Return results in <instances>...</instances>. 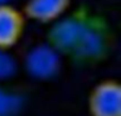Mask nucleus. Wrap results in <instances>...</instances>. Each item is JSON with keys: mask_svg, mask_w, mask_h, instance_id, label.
Returning a JSON list of instances; mask_svg holds the SVG:
<instances>
[{"mask_svg": "<svg viewBox=\"0 0 121 116\" xmlns=\"http://www.w3.org/2000/svg\"><path fill=\"white\" fill-rule=\"evenodd\" d=\"M25 68L35 78L51 79L59 74L60 56L49 44H39L29 51Z\"/></svg>", "mask_w": 121, "mask_h": 116, "instance_id": "7ed1b4c3", "label": "nucleus"}, {"mask_svg": "<svg viewBox=\"0 0 121 116\" xmlns=\"http://www.w3.org/2000/svg\"><path fill=\"white\" fill-rule=\"evenodd\" d=\"M25 16L10 4L0 5V50L7 51L23 37Z\"/></svg>", "mask_w": 121, "mask_h": 116, "instance_id": "20e7f679", "label": "nucleus"}, {"mask_svg": "<svg viewBox=\"0 0 121 116\" xmlns=\"http://www.w3.org/2000/svg\"><path fill=\"white\" fill-rule=\"evenodd\" d=\"M17 64L13 57L7 53V51L0 50V81L10 78L16 74Z\"/></svg>", "mask_w": 121, "mask_h": 116, "instance_id": "0eeeda50", "label": "nucleus"}, {"mask_svg": "<svg viewBox=\"0 0 121 116\" xmlns=\"http://www.w3.org/2000/svg\"><path fill=\"white\" fill-rule=\"evenodd\" d=\"M9 3V0H0V5H5Z\"/></svg>", "mask_w": 121, "mask_h": 116, "instance_id": "6e6552de", "label": "nucleus"}, {"mask_svg": "<svg viewBox=\"0 0 121 116\" xmlns=\"http://www.w3.org/2000/svg\"><path fill=\"white\" fill-rule=\"evenodd\" d=\"M90 116H121V87L115 79L97 83L88 97Z\"/></svg>", "mask_w": 121, "mask_h": 116, "instance_id": "f03ea898", "label": "nucleus"}, {"mask_svg": "<svg viewBox=\"0 0 121 116\" xmlns=\"http://www.w3.org/2000/svg\"><path fill=\"white\" fill-rule=\"evenodd\" d=\"M48 44L73 65L89 68L110 56L115 37L103 16L81 5L53 23L48 31Z\"/></svg>", "mask_w": 121, "mask_h": 116, "instance_id": "f257e3e1", "label": "nucleus"}, {"mask_svg": "<svg viewBox=\"0 0 121 116\" xmlns=\"http://www.w3.org/2000/svg\"><path fill=\"white\" fill-rule=\"evenodd\" d=\"M70 4L71 0H27L22 12L38 23H55L67 13Z\"/></svg>", "mask_w": 121, "mask_h": 116, "instance_id": "39448f33", "label": "nucleus"}, {"mask_svg": "<svg viewBox=\"0 0 121 116\" xmlns=\"http://www.w3.org/2000/svg\"><path fill=\"white\" fill-rule=\"evenodd\" d=\"M24 105L23 96L0 85V116H18Z\"/></svg>", "mask_w": 121, "mask_h": 116, "instance_id": "423d86ee", "label": "nucleus"}]
</instances>
